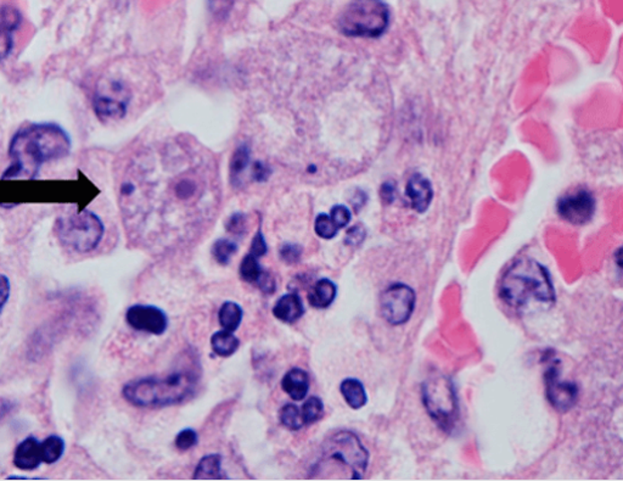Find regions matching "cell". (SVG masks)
<instances>
[{
    "mask_svg": "<svg viewBox=\"0 0 623 481\" xmlns=\"http://www.w3.org/2000/svg\"><path fill=\"white\" fill-rule=\"evenodd\" d=\"M218 186L208 153L190 142H171L139 153L122 180L119 197L132 231L172 240L210 216Z\"/></svg>",
    "mask_w": 623,
    "mask_h": 481,
    "instance_id": "1",
    "label": "cell"
},
{
    "mask_svg": "<svg viewBox=\"0 0 623 481\" xmlns=\"http://www.w3.org/2000/svg\"><path fill=\"white\" fill-rule=\"evenodd\" d=\"M71 136L54 122L23 126L12 136L8 155L10 165L2 180H33L47 162L70 155Z\"/></svg>",
    "mask_w": 623,
    "mask_h": 481,
    "instance_id": "2",
    "label": "cell"
},
{
    "mask_svg": "<svg viewBox=\"0 0 623 481\" xmlns=\"http://www.w3.org/2000/svg\"><path fill=\"white\" fill-rule=\"evenodd\" d=\"M499 296L506 305L516 310L523 309L531 302L543 305H553L557 302L549 272L532 258H522L510 266L499 285Z\"/></svg>",
    "mask_w": 623,
    "mask_h": 481,
    "instance_id": "3",
    "label": "cell"
},
{
    "mask_svg": "<svg viewBox=\"0 0 623 481\" xmlns=\"http://www.w3.org/2000/svg\"><path fill=\"white\" fill-rule=\"evenodd\" d=\"M368 465V450L358 436L350 431H341L325 440L311 476L325 479L329 470L334 468L329 479L337 477L338 479L361 480Z\"/></svg>",
    "mask_w": 623,
    "mask_h": 481,
    "instance_id": "4",
    "label": "cell"
},
{
    "mask_svg": "<svg viewBox=\"0 0 623 481\" xmlns=\"http://www.w3.org/2000/svg\"><path fill=\"white\" fill-rule=\"evenodd\" d=\"M197 378L188 372H178L166 378H142L129 381L122 397L139 408H163L183 404L194 397Z\"/></svg>",
    "mask_w": 623,
    "mask_h": 481,
    "instance_id": "5",
    "label": "cell"
},
{
    "mask_svg": "<svg viewBox=\"0 0 623 481\" xmlns=\"http://www.w3.org/2000/svg\"><path fill=\"white\" fill-rule=\"evenodd\" d=\"M54 230L60 244L77 254L94 251L105 234L101 218L89 210L63 214L55 222Z\"/></svg>",
    "mask_w": 623,
    "mask_h": 481,
    "instance_id": "6",
    "label": "cell"
},
{
    "mask_svg": "<svg viewBox=\"0 0 623 481\" xmlns=\"http://www.w3.org/2000/svg\"><path fill=\"white\" fill-rule=\"evenodd\" d=\"M390 16L383 0H352L341 13L338 27L348 37L376 39L389 29Z\"/></svg>",
    "mask_w": 623,
    "mask_h": 481,
    "instance_id": "7",
    "label": "cell"
},
{
    "mask_svg": "<svg viewBox=\"0 0 623 481\" xmlns=\"http://www.w3.org/2000/svg\"><path fill=\"white\" fill-rule=\"evenodd\" d=\"M423 401L427 414L444 431L453 428L458 419V398L450 378L436 374L423 385Z\"/></svg>",
    "mask_w": 623,
    "mask_h": 481,
    "instance_id": "8",
    "label": "cell"
},
{
    "mask_svg": "<svg viewBox=\"0 0 623 481\" xmlns=\"http://www.w3.org/2000/svg\"><path fill=\"white\" fill-rule=\"evenodd\" d=\"M131 93L118 80H104L97 85L93 95V110L102 122L118 121L126 115Z\"/></svg>",
    "mask_w": 623,
    "mask_h": 481,
    "instance_id": "9",
    "label": "cell"
},
{
    "mask_svg": "<svg viewBox=\"0 0 623 481\" xmlns=\"http://www.w3.org/2000/svg\"><path fill=\"white\" fill-rule=\"evenodd\" d=\"M416 292L405 283H393L380 296V312L391 326H402L416 309Z\"/></svg>",
    "mask_w": 623,
    "mask_h": 481,
    "instance_id": "10",
    "label": "cell"
},
{
    "mask_svg": "<svg viewBox=\"0 0 623 481\" xmlns=\"http://www.w3.org/2000/svg\"><path fill=\"white\" fill-rule=\"evenodd\" d=\"M557 214L564 221L582 226L593 218L595 199L593 194L584 188H578L574 192L565 194L557 205Z\"/></svg>",
    "mask_w": 623,
    "mask_h": 481,
    "instance_id": "11",
    "label": "cell"
},
{
    "mask_svg": "<svg viewBox=\"0 0 623 481\" xmlns=\"http://www.w3.org/2000/svg\"><path fill=\"white\" fill-rule=\"evenodd\" d=\"M126 320L136 332L162 336L169 328V317L163 310L153 305L136 303L127 310Z\"/></svg>",
    "mask_w": 623,
    "mask_h": 481,
    "instance_id": "12",
    "label": "cell"
},
{
    "mask_svg": "<svg viewBox=\"0 0 623 481\" xmlns=\"http://www.w3.org/2000/svg\"><path fill=\"white\" fill-rule=\"evenodd\" d=\"M544 380H546L548 400L557 411L567 412L576 405L578 398L576 384L561 380L559 367L556 363L547 368Z\"/></svg>",
    "mask_w": 623,
    "mask_h": 481,
    "instance_id": "13",
    "label": "cell"
},
{
    "mask_svg": "<svg viewBox=\"0 0 623 481\" xmlns=\"http://www.w3.org/2000/svg\"><path fill=\"white\" fill-rule=\"evenodd\" d=\"M22 13L13 6L0 8V61L8 59L13 49V33L22 25Z\"/></svg>",
    "mask_w": 623,
    "mask_h": 481,
    "instance_id": "14",
    "label": "cell"
},
{
    "mask_svg": "<svg viewBox=\"0 0 623 481\" xmlns=\"http://www.w3.org/2000/svg\"><path fill=\"white\" fill-rule=\"evenodd\" d=\"M13 466L23 472L39 469L43 463L42 442L29 436L17 445L13 453Z\"/></svg>",
    "mask_w": 623,
    "mask_h": 481,
    "instance_id": "15",
    "label": "cell"
},
{
    "mask_svg": "<svg viewBox=\"0 0 623 481\" xmlns=\"http://www.w3.org/2000/svg\"><path fill=\"white\" fill-rule=\"evenodd\" d=\"M406 196L408 197L410 207L417 213H426L434 197V189L430 180L420 173H416L408 179L406 187Z\"/></svg>",
    "mask_w": 623,
    "mask_h": 481,
    "instance_id": "16",
    "label": "cell"
},
{
    "mask_svg": "<svg viewBox=\"0 0 623 481\" xmlns=\"http://www.w3.org/2000/svg\"><path fill=\"white\" fill-rule=\"evenodd\" d=\"M304 303L296 293L283 295L273 307V315L283 323H295L304 315Z\"/></svg>",
    "mask_w": 623,
    "mask_h": 481,
    "instance_id": "17",
    "label": "cell"
},
{
    "mask_svg": "<svg viewBox=\"0 0 623 481\" xmlns=\"http://www.w3.org/2000/svg\"><path fill=\"white\" fill-rule=\"evenodd\" d=\"M282 389L294 401H303L310 389V375L301 368H293L284 375Z\"/></svg>",
    "mask_w": 623,
    "mask_h": 481,
    "instance_id": "18",
    "label": "cell"
},
{
    "mask_svg": "<svg viewBox=\"0 0 623 481\" xmlns=\"http://www.w3.org/2000/svg\"><path fill=\"white\" fill-rule=\"evenodd\" d=\"M338 295V286L333 281L328 278H321L311 290L308 294V302L312 307L318 310L328 309L333 305Z\"/></svg>",
    "mask_w": 623,
    "mask_h": 481,
    "instance_id": "19",
    "label": "cell"
},
{
    "mask_svg": "<svg viewBox=\"0 0 623 481\" xmlns=\"http://www.w3.org/2000/svg\"><path fill=\"white\" fill-rule=\"evenodd\" d=\"M340 391L346 404L352 409H361L368 402L364 385L355 378H346L340 385Z\"/></svg>",
    "mask_w": 623,
    "mask_h": 481,
    "instance_id": "20",
    "label": "cell"
},
{
    "mask_svg": "<svg viewBox=\"0 0 623 481\" xmlns=\"http://www.w3.org/2000/svg\"><path fill=\"white\" fill-rule=\"evenodd\" d=\"M193 479L195 480H219L227 479L222 472V456L212 453L201 459L195 469Z\"/></svg>",
    "mask_w": 623,
    "mask_h": 481,
    "instance_id": "21",
    "label": "cell"
},
{
    "mask_svg": "<svg viewBox=\"0 0 623 481\" xmlns=\"http://www.w3.org/2000/svg\"><path fill=\"white\" fill-rule=\"evenodd\" d=\"M241 346V340L234 333L228 330H219L211 337L212 351L219 357H231Z\"/></svg>",
    "mask_w": 623,
    "mask_h": 481,
    "instance_id": "22",
    "label": "cell"
},
{
    "mask_svg": "<svg viewBox=\"0 0 623 481\" xmlns=\"http://www.w3.org/2000/svg\"><path fill=\"white\" fill-rule=\"evenodd\" d=\"M242 319H244V311H242L241 306L236 302H225L219 309V324H221L222 328L228 330V332L234 333L235 330H238Z\"/></svg>",
    "mask_w": 623,
    "mask_h": 481,
    "instance_id": "23",
    "label": "cell"
},
{
    "mask_svg": "<svg viewBox=\"0 0 623 481\" xmlns=\"http://www.w3.org/2000/svg\"><path fill=\"white\" fill-rule=\"evenodd\" d=\"M66 442L59 435H50L42 442L43 463L55 465L65 455Z\"/></svg>",
    "mask_w": 623,
    "mask_h": 481,
    "instance_id": "24",
    "label": "cell"
},
{
    "mask_svg": "<svg viewBox=\"0 0 623 481\" xmlns=\"http://www.w3.org/2000/svg\"><path fill=\"white\" fill-rule=\"evenodd\" d=\"M263 268L259 265V258L255 255L249 254L242 258L239 275L242 281L250 283V284H258L259 279L261 278Z\"/></svg>",
    "mask_w": 623,
    "mask_h": 481,
    "instance_id": "25",
    "label": "cell"
},
{
    "mask_svg": "<svg viewBox=\"0 0 623 481\" xmlns=\"http://www.w3.org/2000/svg\"><path fill=\"white\" fill-rule=\"evenodd\" d=\"M280 423L289 431L297 432L304 425L303 414L296 405L287 404L279 412Z\"/></svg>",
    "mask_w": 623,
    "mask_h": 481,
    "instance_id": "26",
    "label": "cell"
},
{
    "mask_svg": "<svg viewBox=\"0 0 623 481\" xmlns=\"http://www.w3.org/2000/svg\"><path fill=\"white\" fill-rule=\"evenodd\" d=\"M250 162V150L248 146L241 145L233 155L231 162V179L234 184L241 183V177L248 169Z\"/></svg>",
    "mask_w": 623,
    "mask_h": 481,
    "instance_id": "27",
    "label": "cell"
},
{
    "mask_svg": "<svg viewBox=\"0 0 623 481\" xmlns=\"http://www.w3.org/2000/svg\"><path fill=\"white\" fill-rule=\"evenodd\" d=\"M238 251V245L228 239H219L212 247V256L219 265L227 266L231 262L233 256Z\"/></svg>",
    "mask_w": 623,
    "mask_h": 481,
    "instance_id": "28",
    "label": "cell"
},
{
    "mask_svg": "<svg viewBox=\"0 0 623 481\" xmlns=\"http://www.w3.org/2000/svg\"><path fill=\"white\" fill-rule=\"evenodd\" d=\"M304 425L314 424L324 415V402L320 398L312 397L304 402L303 411Z\"/></svg>",
    "mask_w": 623,
    "mask_h": 481,
    "instance_id": "29",
    "label": "cell"
},
{
    "mask_svg": "<svg viewBox=\"0 0 623 481\" xmlns=\"http://www.w3.org/2000/svg\"><path fill=\"white\" fill-rule=\"evenodd\" d=\"M314 231H316L318 237L325 239V240H330V239L337 237L338 232V227L335 226L330 216L325 214H320V216L316 218Z\"/></svg>",
    "mask_w": 623,
    "mask_h": 481,
    "instance_id": "30",
    "label": "cell"
},
{
    "mask_svg": "<svg viewBox=\"0 0 623 481\" xmlns=\"http://www.w3.org/2000/svg\"><path fill=\"white\" fill-rule=\"evenodd\" d=\"M174 443H176V448L180 450V451H188V450H191L197 445V433L194 429H183V431L178 433Z\"/></svg>",
    "mask_w": 623,
    "mask_h": 481,
    "instance_id": "31",
    "label": "cell"
},
{
    "mask_svg": "<svg viewBox=\"0 0 623 481\" xmlns=\"http://www.w3.org/2000/svg\"><path fill=\"white\" fill-rule=\"evenodd\" d=\"M280 258L286 265H296L303 258V248L297 244H284L279 250Z\"/></svg>",
    "mask_w": 623,
    "mask_h": 481,
    "instance_id": "32",
    "label": "cell"
},
{
    "mask_svg": "<svg viewBox=\"0 0 623 481\" xmlns=\"http://www.w3.org/2000/svg\"><path fill=\"white\" fill-rule=\"evenodd\" d=\"M234 0H208V9L218 20H224L231 13Z\"/></svg>",
    "mask_w": 623,
    "mask_h": 481,
    "instance_id": "33",
    "label": "cell"
},
{
    "mask_svg": "<svg viewBox=\"0 0 623 481\" xmlns=\"http://www.w3.org/2000/svg\"><path fill=\"white\" fill-rule=\"evenodd\" d=\"M329 216H330L331 221L334 222V224L338 227V231L347 226L352 218L351 211L348 210L347 207L344 206V205H337V206H334L333 209H331Z\"/></svg>",
    "mask_w": 623,
    "mask_h": 481,
    "instance_id": "34",
    "label": "cell"
},
{
    "mask_svg": "<svg viewBox=\"0 0 623 481\" xmlns=\"http://www.w3.org/2000/svg\"><path fill=\"white\" fill-rule=\"evenodd\" d=\"M225 228L229 233L242 235L246 232V217L244 214H234L229 217Z\"/></svg>",
    "mask_w": 623,
    "mask_h": 481,
    "instance_id": "35",
    "label": "cell"
},
{
    "mask_svg": "<svg viewBox=\"0 0 623 481\" xmlns=\"http://www.w3.org/2000/svg\"><path fill=\"white\" fill-rule=\"evenodd\" d=\"M365 235L364 228L361 224H357V226L350 228L346 233L345 244L348 247H359L364 241Z\"/></svg>",
    "mask_w": 623,
    "mask_h": 481,
    "instance_id": "36",
    "label": "cell"
},
{
    "mask_svg": "<svg viewBox=\"0 0 623 481\" xmlns=\"http://www.w3.org/2000/svg\"><path fill=\"white\" fill-rule=\"evenodd\" d=\"M268 252V247H267L266 239L263 237L262 231L259 230L256 233L255 238L252 239L251 249H250V254L255 255L256 258H263Z\"/></svg>",
    "mask_w": 623,
    "mask_h": 481,
    "instance_id": "37",
    "label": "cell"
},
{
    "mask_svg": "<svg viewBox=\"0 0 623 481\" xmlns=\"http://www.w3.org/2000/svg\"><path fill=\"white\" fill-rule=\"evenodd\" d=\"M263 294H274L276 290V278L269 272H263L261 278L259 279L258 284Z\"/></svg>",
    "mask_w": 623,
    "mask_h": 481,
    "instance_id": "38",
    "label": "cell"
},
{
    "mask_svg": "<svg viewBox=\"0 0 623 481\" xmlns=\"http://www.w3.org/2000/svg\"><path fill=\"white\" fill-rule=\"evenodd\" d=\"M10 292H12L10 279L6 277L5 275H2V273H0V315H2L3 310H4L6 303H8Z\"/></svg>",
    "mask_w": 623,
    "mask_h": 481,
    "instance_id": "39",
    "label": "cell"
},
{
    "mask_svg": "<svg viewBox=\"0 0 623 481\" xmlns=\"http://www.w3.org/2000/svg\"><path fill=\"white\" fill-rule=\"evenodd\" d=\"M268 176L269 172L267 166L263 165L262 162H255V165L252 167L253 179L258 180V182H263V180L268 179Z\"/></svg>",
    "mask_w": 623,
    "mask_h": 481,
    "instance_id": "40",
    "label": "cell"
},
{
    "mask_svg": "<svg viewBox=\"0 0 623 481\" xmlns=\"http://www.w3.org/2000/svg\"><path fill=\"white\" fill-rule=\"evenodd\" d=\"M380 194H382L383 201H386V203H392L393 199H395V186H393L392 183L383 184Z\"/></svg>",
    "mask_w": 623,
    "mask_h": 481,
    "instance_id": "41",
    "label": "cell"
},
{
    "mask_svg": "<svg viewBox=\"0 0 623 481\" xmlns=\"http://www.w3.org/2000/svg\"><path fill=\"white\" fill-rule=\"evenodd\" d=\"M13 407H15V404L13 401L0 398V421L6 417L13 411Z\"/></svg>",
    "mask_w": 623,
    "mask_h": 481,
    "instance_id": "42",
    "label": "cell"
},
{
    "mask_svg": "<svg viewBox=\"0 0 623 481\" xmlns=\"http://www.w3.org/2000/svg\"><path fill=\"white\" fill-rule=\"evenodd\" d=\"M8 480H47L46 477H17L9 476L6 477Z\"/></svg>",
    "mask_w": 623,
    "mask_h": 481,
    "instance_id": "43",
    "label": "cell"
}]
</instances>
